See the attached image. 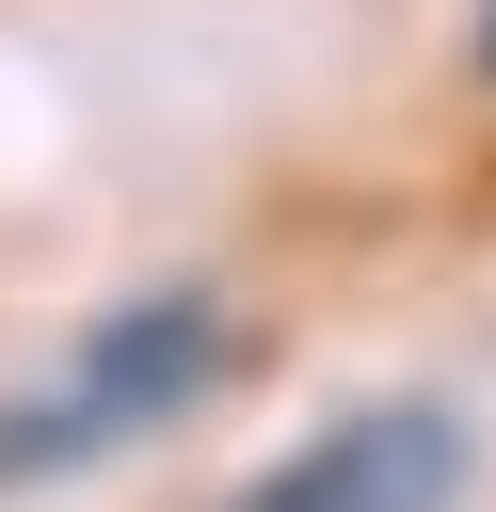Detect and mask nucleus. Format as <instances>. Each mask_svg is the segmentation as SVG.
Segmentation results:
<instances>
[{"label":"nucleus","mask_w":496,"mask_h":512,"mask_svg":"<svg viewBox=\"0 0 496 512\" xmlns=\"http://www.w3.org/2000/svg\"><path fill=\"white\" fill-rule=\"evenodd\" d=\"M224 304L208 288H160V304H112L32 400H0V480H64V464H96V448H128V432H160V416H192L208 384H224Z\"/></svg>","instance_id":"1"},{"label":"nucleus","mask_w":496,"mask_h":512,"mask_svg":"<svg viewBox=\"0 0 496 512\" xmlns=\"http://www.w3.org/2000/svg\"><path fill=\"white\" fill-rule=\"evenodd\" d=\"M480 64H496V0H480Z\"/></svg>","instance_id":"3"},{"label":"nucleus","mask_w":496,"mask_h":512,"mask_svg":"<svg viewBox=\"0 0 496 512\" xmlns=\"http://www.w3.org/2000/svg\"><path fill=\"white\" fill-rule=\"evenodd\" d=\"M464 496V416L448 400H352L288 464H256L224 512H448Z\"/></svg>","instance_id":"2"}]
</instances>
